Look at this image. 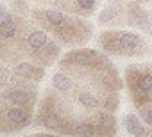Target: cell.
Masks as SVG:
<instances>
[{"instance_id": "cell-1", "label": "cell", "mask_w": 152, "mask_h": 137, "mask_svg": "<svg viewBox=\"0 0 152 137\" xmlns=\"http://www.w3.org/2000/svg\"><path fill=\"white\" fill-rule=\"evenodd\" d=\"M140 46V37L132 32H120L116 37V50L125 53H134Z\"/></svg>"}, {"instance_id": "cell-2", "label": "cell", "mask_w": 152, "mask_h": 137, "mask_svg": "<svg viewBox=\"0 0 152 137\" xmlns=\"http://www.w3.org/2000/svg\"><path fill=\"white\" fill-rule=\"evenodd\" d=\"M68 61L75 62L77 66H90V64H93V61H95V55H93V52H91V50L73 52V53L70 55V59H68Z\"/></svg>"}, {"instance_id": "cell-3", "label": "cell", "mask_w": 152, "mask_h": 137, "mask_svg": "<svg viewBox=\"0 0 152 137\" xmlns=\"http://www.w3.org/2000/svg\"><path fill=\"white\" fill-rule=\"evenodd\" d=\"M52 84H54V87L59 89V91H68V89H72V80H70V77H66L64 73H56V75L52 77Z\"/></svg>"}, {"instance_id": "cell-4", "label": "cell", "mask_w": 152, "mask_h": 137, "mask_svg": "<svg viewBox=\"0 0 152 137\" xmlns=\"http://www.w3.org/2000/svg\"><path fill=\"white\" fill-rule=\"evenodd\" d=\"M7 118L13 123H23V125H29V121H31L29 114L23 112V109H9L7 110Z\"/></svg>"}, {"instance_id": "cell-5", "label": "cell", "mask_w": 152, "mask_h": 137, "mask_svg": "<svg viewBox=\"0 0 152 137\" xmlns=\"http://www.w3.org/2000/svg\"><path fill=\"white\" fill-rule=\"evenodd\" d=\"M125 126H127V130H129L131 133H134V135H143V133H145L143 126L140 125V119H138L136 116H132V114L125 116Z\"/></svg>"}, {"instance_id": "cell-6", "label": "cell", "mask_w": 152, "mask_h": 137, "mask_svg": "<svg viewBox=\"0 0 152 137\" xmlns=\"http://www.w3.org/2000/svg\"><path fill=\"white\" fill-rule=\"evenodd\" d=\"M9 100H11L13 103L25 105V103H29V102H31V94H29L27 91H23V89H16V91L9 93Z\"/></svg>"}, {"instance_id": "cell-7", "label": "cell", "mask_w": 152, "mask_h": 137, "mask_svg": "<svg viewBox=\"0 0 152 137\" xmlns=\"http://www.w3.org/2000/svg\"><path fill=\"white\" fill-rule=\"evenodd\" d=\"M15 73L16 75H22V77H31V75H36V77H41L43 71H36L31 64H18L15 68Z\"/></svg>"}, {"instance_id": "cell-8", "label": "cell", "mask_w": 152, "mask_h": 137, "mask_svg": "<svg viewBox=\"0 0 152 137\" xmlns=\"http://www.w3.org/2000/svg\"><path fill=\"white\" fill-rule=\"evenodd\" d=\"M45 43H47V34L41 32V30L32 32V34L29 36V45H31L32 48H41Z\"/></svg>"}, {"instance_id": "cell-9", "label": "cell", "mask_w": 152, "mask_h": 137, "mask_svg": "<svg viewBox=\"0 0 152 137\" xmlns=\"http://www.w3.org/2000/svg\"><path fill=\"white\" fill-rule=\"evenodd\" d=\"M45 18L48 20L50 25H56V27H61V25L64 23V16H63L59 11H54V9H48V11L45 13Z\"/></svg>"}, {"instance_id": "cell-10", "label": "cell", "mask_w": 152, "mask_h": 137, "mask_svg": "<svg viewBox=\"0 0 152 137\" xmlns=\"http://www.w3.org/2000/svg\"><path fill=\"white\" fill-rule=\"evenodd\" d=\"M79 102L88 109H97L99 107V100L90 93H79Z\"/></svg>"}, {"instance_id": "cell-11", "label": "cell", "mask_w": 152, "mask_h": 137, "mask_svg": "<svg viewBox=\"0 0 152 137\" xmlns=\"http://www.w3.org/2000/svg\"><path fill=\"white\" fill-rule=\"evenodd\" d=\"M43 125L47 126V128H50V130H57V128H61V125H63V121L56 116V114H48V116H45V119H43Z\"/></svg>"}, {"instance_id": "cell-12", "label": "cell", "mask_w": 152, "mask_h": 137, "mask_svg": "<svg viewBox=\"0 0 152 137\" xmlns=\"http://www.w3.org/2000/svg\"><path fill=\"white\" fill-rule=\"evenodd\" d=\"M138 86H140V89L143 91V93H148V91H152V75H141V77H138Z\"/></svg>"}, {"instance_id": "cell-13", "label": "cell", "mask_w": 152, "mask_h": 137, "mask_svg": "<svg viewBox=\"0 0 152 137\" xmlns=\"http://www.w3.org/2000/svg\"><path fill=\"white\" fill-rule=\"evenodd\" d=\"M115 14H116V9H115L113 6H109V7H106V9L100 13L99 22H100V23H107L109 20H113V18H115Z\"/></svg>"}, {"instance_id": "cell-14", "label": "cell", "mask_w": 152, "mask_h": 137, "mask_svg": "<svg viewBox=\"0 0 152 137\" xmlns=\"http://www.w3.org/2000/svg\"><path fill=\"white\" fill-rule=\"evenodd\" d=\"M73 132L77 133V135H93L95 133V128L88 123H83V125H77L73 128Z\"/></svg>"}, {"instance_id": "cell-15", "label": "cell", "mask_w": 152, "mask_h": 137, "mask_svg": "<svg viewBox=\"0 0 152 137\" xmlns=\"http://www.w3.org/2000/svg\"><path fill=\"white\" fill-rule=\"evenodd\" d=\"M0 34H2L4 37H13V36L16 34L15 23H13V22H7L6 25H2V27H0Z\"/></svg>"}, {"instance_id": "cell-16", "label": "cell", "mask_w": 152, "mask_h": 137, "mask_svg": "<svg viewBox=\"0 0 152 137\" xmlns=\"http://www.w3.org/2000/svg\"><path fill=\"white\" fill-rule=\"evenodd\" d=\"M99 121H100V125L102 126H106V128H109V126H113L115 125V118L109 114V112H102V114H99V118H97Z\"/></svg>"}, {"instance_id": "cell-17", "label": "cell", "mask_w": 152, "mask_h": 137, "mask_svg": "<svg viewBox=\"0 0 152 137\" xmlns=\"http://www.w3.org/2000/svg\"><path fill=\"white\" fill-rule=\"evenodd\" d=\"M77 2H79L81 9H91L95 6V0H77Z\"/></svg>"}, {"instance_id": "cell-18", "label": "cell", "mask_w": 152, "mask_h": 137, "mask_svg": "<svg viewBox=\"0 0 152 137\" xmlns=\"http://www.w3.org/2000/svg\"><path fill=\"white\" fill-rule=\"evenodd\" d=\"M116 105H118V100H116V96H113L111 100H107V102H106V109H109V110H113Z\"/></svg>"}, {"instance_id": "cell-19", "label": "cell", "mask_w": 152, "mask_h": 137, "mask_svg": "<svg viewBox=\"0 0 152 137\" xmlns=\"http://www.w3.org/2000/svg\"><path fill=\"white\" fill-rule=\"evenodd\" d=\"M7 22H11V16L4 11V13H0V27H2V25H6Z\"/></svg>"}, {"instance_id": "cell-20", "label": "cell", "mask_w": 152, "mask_h": 137, "mask_svg": "<svg viewBox=\"0 0 152 137\" xmlns=\"http://www.w3.org/2000/svg\"><path fill=\"white\" fill-rule=\"evenodd\" d=\"M141 116H143V118H145V119H147L148 123H152V114H150V112H148L147 109H143V110H141Z\"/></svg>"}, {"instance_id": "cell-21", "label": "cell", "mask_w": 152, "mask_h": 137, "mask_svg": "<svg viewBox=\"0 0 152 137\" xmlns=\"http://www.w3.org/2000/svg\"><path fill=\"white\" fill-rule=\"evenodd\" d=\"M4 11H6V7H4L2 4H0V13H4Z\"/></svg>"}]
</instances>
